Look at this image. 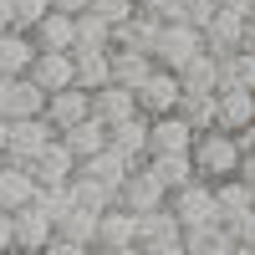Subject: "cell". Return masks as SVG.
Returning a JSON list of instances; mask_svg holds the SVG:
<instances>
[{"label":"cell","instance_id":"obj_38","mask_svg":"<svg viewBox=\"0 0 255 255\" xmlns=\"http://www.w3.org/2000/svg\"><path fill=\"white\" fill-rule=\"evenodd\" d=\"M92 10H97V15H108L113 26H123V20H133V15H138V0H92Z\"/></svg>","mask_w":255,"mask_h":255},{"label":"cell","instance_id":"obj_56","mask_svg":"<svg viewBox=\"0 0 255 255\" xmlns=\"http://www.w3.org/2000/svg\"><path fill=\"white\" fill-rule=\"evenodd\" d=\"M0 163H5V158H0Z\"/></svg>","mask_w":255,"mask_h":255},{"label":"cell","instance_id":"obj_8","mask_svg":"<svg viewBox=\"0 0 255 255\" xmlns=\"http://www.w3.org/2000/svg\"><path fill=\"white\" fill-rule=\"evenodd\" d=\"M26 77H31L46 97H51V92H67V87H77V51H41L36 67H31Z\"/></svg>","mask_w":255,"mask_h":255},{"label":"cell","instance_id":"obj_41","mask_svg":"<svg viewBox=\"0 0 255 255\" xmlns=\"http://www.w3.org/2000/svg\"><path fill=\"white\" fill-rule=\"evenodd\" d=\"M46 255H97L92 245H77V240H67V235H56L51 245H46Z\"/></svg>","mask_w":255,"mask_h":255},{"label":"cell","instance_id":"obj_33","mask_svg":"<svg viewBox=\"0 0 255 255\" xmlns=\"http://www.w3.org/2000/svg\"><path fill=\"white\" fill-rule=\"evenodd\" d=\"M179 82H184V92H220V56L199 51L189 67H179Z\"/></svg>","mask_w":255,"mask_h":255},{"label":"cell","instance_id":"obj_23","mask_svg":"<svg viewBox=\"0 0 255 255\" xmlns=\"http://www.w3.org/2000/svg\"><path fill=\"white\" fill-rule=\"evenodd\" d=\"M194 128H189L179 113L168 118H153V153H194Z\"/></svg>","mask_w":255,"mask_h":255},{"label":"cell","instance_id":"obj_16","mask_svg":"<svg viewBox=\"0 0 255 255\" xmlns=\"http://www.w3.org/2000/svg\"><path fill=\"white\" fill-rule=\"evenodd\" d=\"M128 245H138V215L113 204L108 215L97 220V250H128Z\"/></svg>","mask_w":255,"mask_h":255},{"label":"cell","instance_id":"obj_50","mask_svg":"<svg viewBox=\"0 0 255 255\" xmlns=\"http://www.w3.org/2000/svg\"><path fill=\"white\" fill-rule=\"evenodd\" d=\"M240 51H250V56H255V20L245 26V46H240Z\"/></svg>","mask_w":255,"mask_h":255},{"label":"cell","instance_id":"obj_51","mask_svg":"<svg viewBox=\"0 0 255 255\" xmlns=\"http://www.w3.org/2000/svg\"><path fill=\"white\" fill-rule=\"evenodd\" d=\"M97 255H143L138 245H128V250H97Z\"/></svg>","mask_w":255,"mask_h":255},{"label":"cell","instance_id":"obj_46","mask_svg":"<svg viewBox=\"0 0 255 255\" xmlns=\"http://www.w3.org/2000/svg\"><path fill=\"white\" fill-rule=\"evenodd\" d=\"M235 179H245V184L255 189V153H245V163H240V174H235Z\"/></svg>","mask_w":255,"mask_h":255},{"label":"cell","instance_id":"obj_55","mask_svg":"<svg viewBox=\"0 0 255 255\" xmlns=\"http://www.w3.org/2000/svg\"><path fill=\"white\" fill-rule=\"evenodd\" d=\"M0 255H20V250H0Z\"/></svg>","mask_w":255,"mask_h":255},{"label":"cell","instance_id":"obj_13","mask_svg":"<svg viewBox=\"0 0 255 255\" xmlns=\"http://www.w3.org/2000/svg\"><path fill=\"white\" fill-rule=\"evenodd\" d=\"M36 56L41 46L31 31H0V77H26L36 67Z\"/></svg>","mask_w":255,"mask_h":255},{"label":"cell","instance_id":"obj_48","mask_svg":"<svg viewBox=\"0 0 255 255\" xmlns=\"http://www.w3.org/2000/svg\"><path fill=\"white\" fill-rule=\"evenodd\" d=\"M240 148H245V153H255V123H250L245 133H240Z\"/></svg>","mask_w":255,"mask_h":255},{"label":"cell","instance_id":"obj_21","mask_svg":"<svg viewBox=\"0 0 255 255\" xmlns=\"http://www.w3.org/2000/svg\"><path fill=\"white\" fill-rule=\"evenodd\" d=\"M61 143H67L72 153L87 163V158H97V153H102V148H113V128H108V123H97V118H87V123L67 128V133H61Z\"/></svg>","mask_w":255,"mask_h":255},{"label":"cell","instance_id":"obj_19","mask_svg":"<svg viewBox=\"0 0 255 255\" xmlns=\"http://www.w3.org/2000/svg\"><path fill=\"white\" fill-rule=\"evenodd\" d=\"M113 148L118 153H128L133 163H148L153 158V118H133V123H123V128H113Z\"/></svg>","mask_w":255,"mask_h":255},{"label":"cell","instance_id":"obj_4","mask_svg":"<svg viewBox=\"0 0 255 255\" xmlns=\"http://www.w3.org/2000/svg\"><path fill=\"white\" fill-rule=\"evenodd\" d=\"M118 204L133 209V215H153V209L168 204V184L153 174V163H138L133 174H128V184L118 189Z\"/></svg>","mask_w":255,"mask_h":255},{"label":"cell","instance_id":"obj_45","mask_svg":"<svg viewBox=\"0 0 255 255\" xmlns=\"http://www.w3.org/2000/svg\"><path fill=\"white\" fill-rule=\"evenodd\" d=\"M0 31H15V0H0Z\"/></svg>","mask_w":255,"mask_h":255},{"label":"cell","instance_id":"obj_18","mask_svg":"<svg viewBox=\"0 0 255 255\" xmlns=\"http://www.w3.org/2000/svg\"><path fill=\"white\" fill-rule=\"evenodd\" d=\"M158 31H163V20H153V15H143V10H138L133 20L113 26V51H148V56H153Z\"/></svg>","mask_w":255,"mask_h":255},{"label":"cell","instance_id":"obj_47","mask_svg":"<svg viewBox=\"0 0 255 255\" xmlns=\"http://www.w3.org/2000/svg\"><path fill=\"white\" fill-rule=\"evenodd\" d=\"M5 143H10V118L0 113V158H5Z\"/></svg>","mask_w":255,"mask_h":255},{"label":"cell","instance_id":"obj_2","mask_svg":"<svg viewBox=\"0 0 255 255\" xmlns=\"http://www.w3.org/2000/svg\"><path fill=\"white\" fill-rule=\"evenodd\" d=\"M199 51H204V31H194L189 20H168V26L158 31V41H153V61L168 67V72L189 67Z\"/></svg>","mask_w":255,"mask_h":255},{"label":"cell","instance_id":"obj_17","mask_svg":"<svg viewBox=\"0 0 255 255\" xmlns=\"http://www.w3.org/2000/svg\"><path fill=\"white\" fill-rule=\"evenodd\" d=\"M5 118H10V123L46 118V92H41L31 77H10V87H5Z\"/></svg>","mask_w":255,"mask_h":255},{"label":"cell","instance_id":"obj_11","mask_svg":"<svg viewBox=\"0 0 255 255\" xmlns=\"http://www.w3.org/2000/svg\"><path fill=\"white\" fill-rule=\"evenodd\" d=\"M56 240V220L46 215V209H20L15 215V250L20 255H46V245Z\"/></svg>","mask_w":255,"mask_h":255},{"label":"cell","instance_id":"obj_6","mask_svg":"<svg viewBox=\"0 0 255 255\" xmlns=\"http://www.w3.org/2000/svg\"><path fill=\"white\" fill-rule=\"evenodd\" d=\"M56 143V128L46 118H26V123H10V143H5V158L10 163H36L46 148Z\"/></svg>","mask_w":255,"mask_h":255},{"label":"cell","instance_id":"obj_29","mask_svg":"<svg viewBox=\"0 0 255 255\" xmlns=\"http://www.w3.org/2000/svg\"><path fill=\"white\" fill-rule=\"evenodd\" d=\"M153 72H158V61L148 51H113V82H118V87H133L138 92Z\"/></svg>","mask_w":255,"mask_h":255},{"label":"cell","instance_id":"obj_35","mask_svg":"<svg viewBox=\"0 0 255 255\" xmlns=\"http://www.w3.org/2000/svg\"><path fill=\"white\" fill-rule=\"evenodd\" d=\"M97 220H102V215H87V209H67V215L56 220V235H67V240H77V245H92V250H97Z\"/></svg>","mask_w":255,"mask_h":255},{"label":"cell","instance_id":"obj_39","mask_svg":"<svg viewBox=\"0 0 255 255\" xmlns=\"http://www.w3.org/2000/svg\"><path fill=\"white\" fill-rule=\"evenodd\" d=\"M138 10L168 26V20H184V0H138Z\"/></svg>","mask_w":255,"mask_h":255},{"label":"cell","instance_id":"obj_27","mask_svg":"<svg viewBox=\"0 0 255 255\" xmlns=\"http://www.w3.org/2000/svg\"><path fill=\"white\" fill-rule=\"evenodd\" d=\"M255 123V92H220V133H245V128Z\"/></svg>","mask_w":255,"mask_h":255},{"label":"cell","instance_id":"obj_9","mask_svg":"<svg viewBox=\"0 0 255 255\" xmlns=\"http://www.w3.org/2000/svg\"><path fill=\"white\" fill-rule=\"evenodd\" d=\"M77 168H82V158H77L72 148L56 138V143L46 148V153H41V158L31 163V174H36V184H41V189H67V184L77 179Z\"/></svg>","mask_w":255,"mask_h":255},{"label":"cell","instance_id":"obj_44","mask_svg":"<svg viewBox=\"0 0 255 255\" xmlns=\"http://www.w3.org/2000/svg\"><path fill=\"white\" fill-rule=\"evenodd\" d=\"M56 10H67V15H82V10H92V0H51Z\"/></svg>","mask_w":255,"mask_h":255},{"label":"cell","instance_id":"obj_36","mask_svg":"<svg viewBox=\"0 0 255 255\" xmlns=\"http://www.w3.org/2000/svg\"><path fill=\"white\" fill-rule=\"evenodd\" d=\"M220 10H225V0H184V20H189L194 31H209Z\"/></svg>","mask_w":255,"mask_h":255},{"label":"cell","instance_id":"obj_42","mask_svg":"<svg viewBox=\"0 0 255 255\" xmlns=\"http://www.w3.org/2000/svg\"><path fill=\"white\" fill-rule=\"evenodd\" d=\"M230 235H235V245H255V209H250L245 220H235V225H230Z\"/></svg>","mask_w":255,"mask_h":255},{"label":"cell","instance_id":"obj_43","mask_svg":"<svg viewBox=\"0 0 255 255\" xmlns=\"http://www.w3.org/2000/svg\"><path fill=\"white\" fill-rule=\"evenodd\" d=\"M0 250H15V215L0 209Z\"/></svg>","mask_w":255,"mask_h":255},{"label":"cell","instance_id":"obj_49","mask_svg":"<svg viewBox=\"0 0 255 255\" xmlns=\"http://www.w3.org/2000/svg\"><path fill=\"white\" fill-rule=\"evenodd\" d=\"M143 255H189V250H184V240H179V245H163V250H143Z\"/></svg>","mask_w":255,"mask_h":255},{"label":"cell","instance_id":"obj_24","mask_svg":"<svg viewBox=\"0 0 255 255\" xmlns=\"http://www.w3.org/2000/svg\"><path fill=\"white\" fill-rule=\"evenodd\" d=\"M215 199H220V225H235L255 209V189L245 179H220L215 184Z\"/></svg>","mask_w":255,"mask_h":255},{"label":"cell","instance_id":"obj_15","mask_svg":"<svg viewBox=\"0 0 255 255\" xmlns=\"http://www.w3.org/2000/svg\"><path fill=\"white\" fill-rule=\"evenodd\" d=\"M92 118L108 123V128L133 123L138 118V92L133 87H102V92H92Z\"/></svg>","mask_w":255,"mask_h":255},{"label":"cell","instance_id":"obj_30","mask_svg":"<svg viewBox=\"0 0 255 255\" xmlns=\"http://www.w3.org/2000/svg\"><path fill=\"white\" fill-rule=\"evenodd\" d=\"M184 250L189 255H235V235L230 225H204V230H184Z\"/></svg>","mask_w":255,"mask_h":255},{"label":"cell","instance_id":"obj_53","mask_svg":"<svg viewBox=\"0 0 255 255\" xmlns=\"http://www.w3.org/2000/svg\"><path fill=\"white\" fill-rule=\"evenodd\" d=\"M245 15H250V20H255V0H245Z\"/></svg>","mask_w":255,"mask_h":255},{"label":"cell","instance_id":"obj_3","mask_svg":"<svg viewBox=\"0 0 255 255\" xmlns=\"http://www.w3.org/2000/svg\"><path fill=\"white\" fill-rule=\"evenodd\" d=\"M168 209L179 215L184 230H204V225H220V199H215V184H189L179 194H168Z\"/></svg>","mask_w":255,"mask_h":255},{"label":"cell","instance_id":"obj_12","mask_svg":"<svg viewBox=\"0 0 255 255\" xmlns=\"http://www.w3.org/2000/svg\"><path fill=\"white\" fill-rule=\"evenodd\" d=\"M245 26H250V15H240V10H220L215 15V26L204 31V51L209 56H235L240 46H245Z\"/></svg>","mask_w":255,"mask_h":255},{"label":"cell","instance_id":"obj_37","mask_svg":"<svg viewBox=\"0 0 255 255\" xmlns=\"http://www.w3.org/2000/svg\"><path fill=\"white\" fill-rule=\"evenodd\" d=\"M51 10H56L51 0H15V31H36Z\"/></svg>","mask_w":255,"mask_h":255},{"label":"cell","instance_id":"obj_31","mask_svg":"<svg viewBox=\"0 0 255 255\" xmlns=\"http://www.w3.org/2000/svg\"><path fill=\"white\" fill-rule=\"evenodd\" d=\"M77 87H87V92L118 87L113 82V51H77Z\"/></svg>","mask_w":255,"mask_h":255},{"label":"cell","instance_id":"obj_40","mask_svg":"<svg viewBox=\"0 0 255 255\" xmlns=\"http://www.w3.org/2000/svg\"><path fill=\"white\" fill-rule=\"evenodd\" d=\"M36 209H46L51 220H61V215L72 209V194H67V189H41V194H36Z\"/></svg>","mask_w":255,"mask_h":255},{"label":"cell","instance_id":"obj_25","mask_svg":"<svg viewBox=\"0 0 255 255\" xmlns=\"http://www.w3.org/2000/svg\"><path fill=\"white\" fill-rule=\"evenodd\" d=\"M179 118L194 128V133H215L220 128V92H184Z\"/></svg>","mask_w":255,"mask_h":255},{"label":"cell","instance_id":"obj_14","mask_svg":"<svg viewBox=\"0 0 255 255\" xmlns=\"http://www.w3.org/2000/svg\"><path fill=\"white\" fill-rule=\"evenodd\" d=\"M184 240V225L174 209H153V215H138V250H163V245H179Z\"/></svg>","mask_w":255,"mask_h":255},{"label":"cell","instance_id":"obj_20","mask_svg":"<svg viewBox=\"0 0 255 255\" xmlns=\"http://www.w3.org/2000/svg\"><path fill=\"white\" fill-rule=\"evenodd\" d=\"M133 168H138V163L128 158V153H118V148H102V153H97V158H87L77 174H87V179H97V184H108L113 194H118V189L128 184V174H133Z\"/></svg>","mask_w":255,"mask_h":255},{"label":"cell","instance_id":"obj_32","mask_svg":"<svg viewBox=\"0 0 255 255\" xmlns=\"http://www.w3.org/2000/svg\"><path fill=\"white\" fill-rule=\"evenodd\" d=\"M77 51H113V20L97 10L77 15Z\"/></svg>","mask_w":255,"mask_h":255},{"label":"cell","instance_id":"obj_34","mask_svg":"<svg viewBox=\"0 0 255 255\" xmlns=\"http://www.w3.org/2000/svg\"><path fill=\"white\" fill-rule=\"evenodd\" d=\"M255 92V56L250 51H235L220 61V92Z\"/></svg>","mask_w":255,"mask_h":255},{"label":"cell","instance_id":"obj_28","mask_svg":"<svg viewBox=\"0 0 255 255\" xmlns=\"http://www.w3.org/2000/svg\"><path fill=\"white\" fill-rule=\"evenodd\" d=\"M67 194H72V209H87V215H108V209L118 204L113 189L97 184V179H87V174H77V179L67 184Z\"/></svg>","mask_w":255,"mask_h":255},{"label":"cell","instance_id":"obj_1","mask_svg":"<svg viewBox=\"0 0 255 255\" xmlns=\"http://www.w3.org/2000/svg\"><path fill=\"white\" fill-rule=\"evenodd\" d=\"M240 163H245V148L235 133H199L194 138V168H199V179L204 184H220V179H235L240 174Z\"/></svg>","mask_w":255,"mask_h":255},{"label":"cell","instance_id":"obj_52","mask_svg":"<svg viewBox=\"0 0 255 255\" xmlns=\"http://www.w3.org/2000/svg\"><path fill=\"white\" fill-rule=\"evenodd\" d=\"M5 87H10V77H0V113H5Z\"/></svg>","mask_w":255,"mask_h":255},{"label":"cell","instance_id":"obj_5","mask_svg":"<svg viewBox=\"0 0 255 255\" xmlns=\"http://www.w3.org/2000/svg\"><path fill=\"white\" fill-rule=\"evenodd\" d=\"M179 102H184V82H179V72H168V67H158L138 87V113L143 118H168V113H179Z\"/></svg>","mask_w":255,"mask_h":255},{"label":"cell","instance_id":"obj_26","mask_svg":"<svg viewBox=\"0 0 255 255\" xmlns=\"http://www.w3.org/2000/svg\"><path fill=\"white\" fill-rule=\"evenodd\" d=\"M148 163H153V174H158V179L168 184V194H179V189L199 184V168H194V153H153Z\"/></svg>","mask_w":255,"mask_h":255},{"label":"cell","instance_id":"obj_54","mask_svg":"<svg viewBox=\"0 0 255 255\" xmlns=\"http://www.w3.org/2000/svg\"><path fill=\"white\" fill-rule=\"evenodd\" d=\"M235 255H255V245H240V250H235Z\"/></svg>","mask_w":255,"mask_h":255},{"label":"cell","instance_id":"obj_10","mask_svg":"<svg viewBox=\"0 0 255 255\" xmlns=\"http://www.w3.org/2000/svg\"><path fill=\"white\" fill-rule=\"evenodd\" d=\"M87 118H92V92L87 87H67V92L46 97V123L56 128V138L67 133V128H77V123H87Z\"/></svg>","mask_w":255,"mask_h":255},{"label":"cell","instance_id":"obj_7","mask_svg":"<svg viewBox=\"0 0 255 255\" xmlns=\"http://www.w3.org/2000/svg\"><path fill=\"white\" fill-rule=\"evenodd\" d=\"M41 194V184L31 174V163H0V209H10V215H20V209H31Z\"/></svg>","mask_w":255,"mask_h":255},{"label":"cell","instance_id":"obj_22","mask_svg":"<svg viewBox=\"0 0 255 255\" xmlns=\"http://www.w3.org/2000/svg\"><path fill=\"white\" fill-rule=\"evenodd\" d=\"M31 36H36V46H41V51H77V15L51 10Z\"/></svg>","mask_w":255,"mask_h":255}]
</instances>
